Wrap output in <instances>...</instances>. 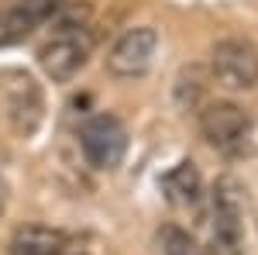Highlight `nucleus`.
Listing matches in <instances>:
<instances>
[{
    "label": "nucleus",
    "mask_w": 258,
    "mask_h": 255,
    "mask_svg": "<svg viewBox=\"0 0 258 255\" xmlns=\"http://www.w3.org/2000/svg\"><path fill=\"white\" fill-rule=\"evenodd\" d=\"M200 135L220 152H238V148H244V141L251 135V118L238 104L217 100V104H207L200 111Z\"/></svg>",
    "instance_id": "nucleus-4"
},
{
    "label": "nucleus",
    "mask_w": 258,
    "mask_h": 255,
    "mask_svg": "<svg viewBox=\"0 0 258 255\" xmlns=\"http://www.w3.org/2000/svg\"><path fill=\"white\" fill-rule=\"evenodd\" d=\"M159 248H162V255H207L203 241L193 238L189 231L176 228V224H165L159 231Z\"/></svg>",
    "instance_id": "nucleus-10"
},
{
    "label": "nucleus",
    "mask_w": 258,
    "mask_h": 255,
    "mask_svg": "<svg viewBox=\"0 0 258 255\" xmlns=\"http://www.w3.org/2000/svg\"><path fill=\"white\" fill-rule=\"evenodd\" d=\"M18 11H21V14H24L28 21H31L35 28H38V24L52 21V18H55V14L62 11V0H21Z\"/></svg>",
    "instance_id": "nucleus-11"
},
{
    "label": "nucleus",
    "mask_w": 258,
    "mask_h": 255,
    "mask_svg": "<svg viewBox=\"0 0 258 255\" xmlns=\"http://www.w3.org/2000/svg\"><path fill=\"white\" fill-rule=\"evenodd\" d=\"M162 190H165V200L176 203V207H193L203 193V179H200L197 166L193 162H179L172 166L165 176H162Z\"/></svg>",
    "instance_id": "nucleus-9"
},
{
    "label": "nucleus",
    "mask_w": 258,
    "mask_h": 255,
    "mask_svg": "<svg viewBox=\"0 0 258 255\" xmlns=\"http://www.w3.org/2000/svg\"><path fill=\"white\" fill-rule=\"evenodd\" d=\"M69 248V235L48 224H21L11 235V255H62Z\"/></svg>",
    "instance_id": "nucleus-8"
},
{
    "label": "nucleus",
    "mask_w": 258,
    "mask_h": 255,
    "mask_svg": "<svg viewBox=\"0 0 258 255\" xmlns=\"http://www.w3.org/2000/svg\"><path fill=\"white\" fill-rule=\"evenodd\" d=\"M90 48H93V38L86 35V28L59 31V35L38 52V62H41V69H45V76H48V79L66 83V79H73L83 66H86Z\"/></svg>",
    "instance_id": "nucleus-6"
},
{
    "label": "nucleus",
    "mask_w": 258,
    "mask_h": 255,
    "mask_svg": "<svg viewBox=\"0 0 258 255\" xmlns=\"http://www.w3.org/2000/svg\"><path fill=\"white\" fill-rule=\"evenodd\" d=\"M62 255H86V252H62Z\"/></svg>",
    "instance_id": "nucleus-13"
},
{
    "label": "nucleus",
    "mask_w": 258,
    "mask_h": 255,
    "mask_svg": "<svg viewBox=\"0 0 258 255\" xmlns=\"http://www.w3.org/2000/svg\"><path fill=\"white\" fill-rule=\"evenodd\" d=\"M210 76L224 90H255L258 86V52L244 38H224L214 45Z\"/></svg>",
    "instance_id": "nucleus-2"
},
{
    "label": "nucleus",
    "mask_w": 258,
    "mask_h": 255,
    "mask_svg": "<svg viewBox=\"0 0 258 255\" xmlns=\"http://www.w3.org/2000/svg\"><path fill=\"white\" fill-rule=\"evenodd\" d=\"M159 52V35L155 28L141 24V28H127L107 52V73L117 79H135L148 73V66Z\"/></svg>",
    "instance_id": "nucleus-5"
},
{
    "label": "nucleus",
    "mask_w": 258,
    "mask_h": 255,
    "mask_svg": "<svg viewBox=\"0 0 258 255\" xmlns=\"http://www.w3.org/2000/svg\"><path fill=\"white\" fill-rule=\"evenodd\" d=\"M80 148L93 169L110 173V169L120 166V159L127 152V131H124V124L117 118L97 114L80 128Z\"/></svg>",
    "instance_id": "nucleus-3"
},
{
    "label": "nucleus",
    "mask_w": 258,
    "mask_h": 255,
    "mask_svg": "<svg viewBox=\"0 0 258 255\" xmlns=\"http://www.w3.org/2000/svg\"><path fill=\"white\" fill-rule=\"evenodd\" d=\"M244 186L238 179L224 176L214 186L210 217H207V255H244Z\"/></svg>",
    "instance_id": "nucleus-1"
},
{
    "label": "nucleus",
    "mask_w": 258,
    "mask_h": 255,
    "mask_svg": "<svg viewBox=\"0 0 258 255\" xmlns=\"http://www.w3.org/2000/svg\"><path fill=\"white\" fill-rule=\"evenodd\" d=\"M11 83L4 86V97H7V118H11V128L18 131V135H35V128L41 124L45 118V97H41L38 83L31 76H7Z\"/></svg>",
    "instance_id": "nucleus-7"
},
{
    "label": "nucleus",
    "mask_w": 258,
    "mask_h": 255,
    "mask_svg": "<svg viewBox=\"0 0 258 255\" xmlns=\"http://www.w3.org/2000/svg\"><path fill=\"white\" fill-rule=\"evenodd\" d=\"M4 207H7V183L0 176V214H4Z\"/></svg>",
    "instance_id": "nucleus-12"
}]
</instances>
